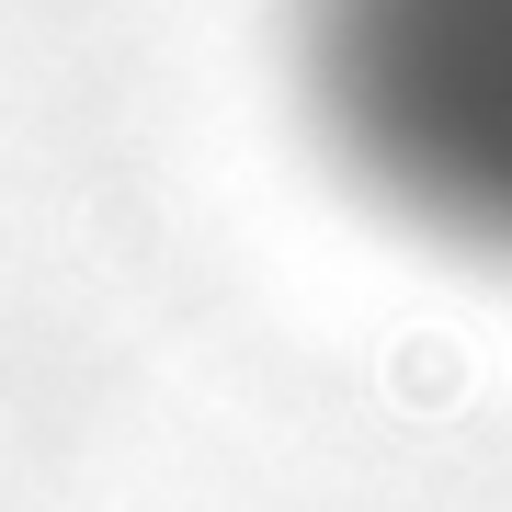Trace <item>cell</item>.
Segmentation results:
<instances>
[{"label":"cell","instance_id":"1","mask_svg":"<svg viewBox=\"0 0 512 512\" xmlns=\"http://www.w3.org/2000/svg\"><path fill=\"white\" fill-rule=\"evenodd\" d=\"M274 80L342 205L512 285V0H274Z\"/></svg>","mask_w":512,"mask_h":512}]
</instances>
